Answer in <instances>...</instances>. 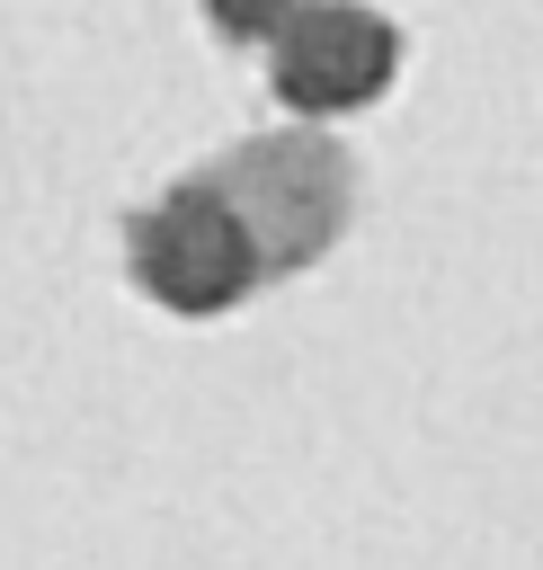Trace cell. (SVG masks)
<instances>
[{
	"label": "cell",
	"mask_w": 543,
	"mask_h": 570,
	"mask_svg": "<svg viewBox=\"0 0 543 570\" xmlns=\"http://www.w3.org/2000/svg\"><path fill=\"white\" fill-rule=\"evenodd\" d=\"M347 223V151L320 134H258L214 169H187L134 223V276L169 312H223L276 267H303Z\"/></svg>",
	"instance_id": "cell-1"
},
{
	"label": "cell",
	"mask_w": 543,
	"mask_h": 570,
	"mask_svg": "<svg viewBox=\"0 0 543 570\" xmlns=\"http://www.w3.org/2000/svg\"><path fill=\"white\" fill-rule=\"evenodd\" d=\"M401 71V27L365 0H294L267 36V80L294 116H347Z\"/></svg>",
	"instance_id": "cell-2"
},
{
	"label": "cell",
	"mask_w": 543,
	"mask_h": 570,
	"mask_svg": "<svg viewBox=\"0 0 543 570\" xmlns=\"http://www.w3.org/2000/svg\"><path fill=\"white\" fill-rule=\"evenodd\" d=\"M285 9H294V0H205V18H214L231 45H267V36L285 27Z\"/></svg>",
	"instance_id": "cell-3"
}]
</instances>
